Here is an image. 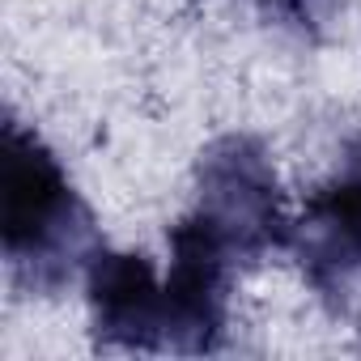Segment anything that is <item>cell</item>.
<instances>
[{
  "instance_id": "obj_5",
  "label": "cell",
  "mask_w": 361,
  "mask_h": 361,
  "mask_svg": "<svg viewBox=\"0 0 361 361\" xmlns=\"http://www.w3.org/2000/svg\"><path fill=\"white\" fill-rule=\"evenodd\" d=\"M259 5L272 9V13H281V18H289V22H298V26H306V22L319 18V0H259Z\"/></svg>"
},
{
  "instance_id": "obj_2",
  "label": "cell",
  "mask_w": 361,
  "mask_h": 361,
  "mask_svg": "<svg viewBox=\"0 0 361 361\" xmlns=\"http://www.w3.org/2000/svg\"><path fill=\"white\" fill-rule=\"evenodd\" d=\"M188 217L213 234L243 272L272 251H289L293 238L276 166L255 136H221L200 153Z\"/></svg>"
},
{
  "instance_id": "obj_1",
  "label": "cell",
  "mask_w": 361,
  "mask_h": 361,
  "mask_svg": "<svg viewBox=\"0 0 361 361\" xmlns=\"http://www.w3.org/2000/svg\"><path fill=\"white\" fill-rule=\"evenodd\" d=\"M0 247L9 276L30 293H60L102 247L60 157L18 119L0 140Z\"/></svg>"
},
{
  "instance_id": "obj_3",
  "label": "cell",
  "mask_w": 361,
  "mask_h": 361,
  "mask_svg": "<svg viewBox=\"0 0 361 361\" xmlns=\"http://www.w3.org/2000/svg\"><path fill=\"white\" fill-rule=\"evenodd\" d=\"M289 251L323 302L348 306L361 298V136L344 145L336 170L310 192Z\"/></svg>"
},
{
  "instance_id": "obj_4",
  "label": "cell",
  "mask_w": 361,
  "mask_h": 361,
  "mask_svg": "<svg viewBox=\"0 0 361 361\" xmlns=\"http://www.w3.org/2000/svg\"><path fill=\"white\" fill-rule=\"evenodd\" d=\"M85 302H90V323L98 344L140 348V353L170 348L166 281L157 276L149 255L98 247V255L85 268Z\"/></svg>"
}]
</instances>
